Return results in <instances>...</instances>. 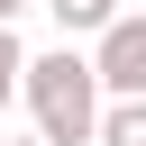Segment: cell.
I'll return each instance as SVG.
<instances>
[{"label": "cell", "mask_w": 146, "mask_h": 146, "mask_svg": "<svg viewBox=\"0 0 146 146\" xmlns=\"http://www.w3.org/2000/svg\"><path fill=\"white\" fill-rule=\"evenodd\" d=\"M18 110L36 119L46 146H100V110H110V91H100L91 46H46V55H27V100H18Z\"/></svg>", "instance_id": "1"}, {"label": "cell", "mask_w": 146, "mask_h": 146, "mask_svg": "<svg viewBox=\"0 0 146 146\" xmlns=\"http://www.w3.org/2000/svg\"><path fill=\"white\" fill-rule=\"evenodd\" d=\"M91 64H100L110 100H146V9H119V27L91 46Z\"/></svg>", "instance_id": "2"}, {"label": "cell", "mask_w": 146, "mask_h": 146, "mask_svg": "<svg viewBox=\"0 0 146 146\" xmlns=\"http://www.w3.org/2000/svg\"><path fill=\"white\" fill-rule=\"evenodd\" d=\"M46 18L64 27V46H82V36L100 46V36L119 27V0H46Z\"/></svg>", "instance_id": "3"}, {"label": "cell", "mask_w": 146, "mask_h": 146, "mask_svg": "<svg viewBox=\"0 0 146 146\" xmlns=\"http://www.w3.org/2000/svg\"><path fill=\"white\" fill-rule=\"evenodd\" d=\"M27 100V46H18V27H0V119Z\"/></svg>", "instance_id": "4"}, {"label": "cell", "mask_w": 146, "mask_h": 146, "mask_svg": "<svg viewBox=\"0 0 146 146\" xmlns=\"http://www.w3.org/2000/svg\"><path fill=\"white\" fill-rule=\"evenodd\" d=\"M100 146H146V100H110L100 110Z\"/></svg>", "instance_id": "5"}, {"label": "cell", "mask_w": 146, "mask_h": 146, "mask_svg": "<svg viewBox=\"0 0 146 146\" xmlns=\"http://www.w3.org/2000/svg\"><path fill=\"white\" fill-rule=\"evenodd\" d=\"M18 9H46V0H0V27H18Z\"/></svg>", "instance_id": "6"}, {"label": "cell", "mask_w": 146, "mask_h": 146, "mask_svg": "<svg viewBox=\"0 0 146 146\" xmlns=\"http://www.w3.org/2000/svg\"><path fill=\"white\" fill-rule=\"evenodd\" d=\"M0 146H46V137H9V128H0Z\"/></svg>", "instance_id": "7"}]
</instances>
